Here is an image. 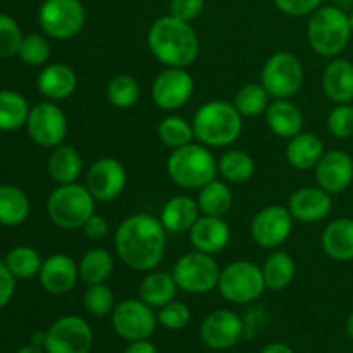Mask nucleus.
<instances>
[{"label":"nucleus","mask_w":353,"mask_h":353,"mask_svg":"<svg viewBox=\"0 0 353 353\" xmlns=\"http://www.w3.org/2000/svg\"><path fill=\"white\" fill-rule=\"evenodd\" d=\"M117 257L133 271L150 272L165 255V228L150 214L128 216L114 234Z\"/></svg>","instance_id":"1"},{"label":"nucleus","mask_w":353,"mask_h":353,"mask_svg":"<svg viewBox=\"0 0 353 353\" xmlns=\"http://www.w3.org/2000/svg\"><path fill=\"white\" fill-rule=\"evenodd\" d=\"M148 48L161 64L168 68H188L200 52L199 34L188 21L162 16L148 30Z\"/></svg>","instance_id":"2"},{"label":"nucleus","mask_w":353,"mask_h":353,"mask_svg":"<svg viewBox=\"0 0 353 353\" xmlns=\"http://www.w3.org/2000/svg\"><path fill=\"white\" fill-rule=\"evenodd\" d=\"M192 126L195 138L205 147H230L240 138L243 117L233 103L210 100L199 107Z\"/></svg>","instance_id":"3"},{"label":"nucleus","mask_w":353,"mask_h":353,"mask_svg":"<svg viewBox=\"0 0 353 353\" xmlns=\"http://www.w3.org/2000/svg\"><path fill=\"white\" fill-rule=\"evenodd\" d=\"M352 37L348 14L334 6L314 10L307 23V40L321 57H338L347 48Z\"/></svg>","instance_id":"4"},{"label":"nucleus","mask_w":353,"mask_h":353,"mask_svg":"<svg viewBox=\"0 0 353 353\" xmlns=\"http://www.w3.org/2000/svg\"><path fill=\"white\" fill-rule=\"evenodd\" d=\"M168 174L172 183L185 190H200L217 178L219 169L212 152L202 143L174 148L168 159Z\"/></svg>","instance_id":"5"},{"label":"nucleus","mask_w":353,"mask_h":353,"mask_svg":"<svg viewBox=\"0 0 353 353\" xmlns=\"http://www.w3.org/2000/svg\"><path fill=\"white\" fill-rule=\"evenodd\" d=\"M95 202L88 188L78 183L59 185L47 200V214L61 230H79L95 214Z\"/></svg>","instance_id":"6"},{"label":"nucleus","mask_w":353,"mask_h":353,"mask_svg":"<svg viewBox=\"0 0 353 353\" xmlns=\"http://www.w3.org/2000/svg\"><path fill=\"white\" fill-rule=\"evenodd\" d=\"M217 290L230 303L245 305L261 299L268 288L259 265L248 261H236L221 269Z\"/></svg>","instance_id":"7"},{"label":"nucleus","mask_w":353,"mask_h":353,"mask_svg":"<svg viewBox=\"0 0 353 353\" xmlns=\"http://www.w3.org/2000/svg\"><path fill=\"white\" fill-rule=\"evenodd\" d=\"M305 71L292 52H276L265 61L261 72V85L272 99H292L302 90Z\"/></svg>","instance_id":"8"},{"label":"nucleus","mask_w":353,"mask_h":353,"mask_svg":"<svg viewBox=\"0 0 353 353\" xmlns=\"http://www.w3.org/2000/svg\"><path fill=\"white\" fill-rule=\"evenodd\" d=\"M85 21V7L79 0H43L38 10V23L45 37L59 41L74 38Z\"/></svg>","instance_id":"9"},{"label":"nucleus","mask_w":353,"mask_h":353,"mask_svg":"<svg viewBox=\"0 0 353 353\" xmlns=\"http://www.w3.org/2000/svg\"><path fill=\"white\" fill-rule=\"evenodd\" d=\"M172 276L179 290L193 295H203L217 288L221 269L212 255L193 250L178 259Z\"/></svg>","instance_id":"10"},{"label":"nucleus","mask_w":353,"mask_h":353,"mask_svg":"<svg viewBox=\"0 0 353 353\" xmlns=\"http://www.w3.org/2000/svg\"><path fill=\"white\" fill-rule=\"evenodd\" d=\"M112 327L123 340H148L157 327V314L143 300L128 299L116 303L112 310Z\"/></svg>","instance_id":"11"},{"label":"nucleus","mask_w":353,"mask_h":353,"mask_svg":"<svg viewBox=\"0 0 353 353\" xmlns=\"http://www.w3.org/2000/svg\"><path fill=\"white\" fill-rule=\"evenodd\" d=\"M26 131L38 147L55 148L68 134V117L54 102H40L31 107Z\"/></svg>","instance_id":"12"},{"label":"nucleus","mask_w":353,"mask_h":353,"mask_svg":"<svg viewBox=\"0 0 353 353\" xmlns=\"http://www.w3.org/2000/svg\"><path fill=\"white\" fill-rule=\"evenodd\" d=\"M93 347V331L79 316H64L47 330V353H90Z\"/></svg>","instance_id":"13"},{"label":"nucleus","mask_w":353,"mask_h":353,"mask_svg":"<svg viewBox=\"0 0 353 353\" xmlns=\"http://www.w3.org/2000/svg\"><path fill=\"white\" fill-rule=\"evenodd\" d=\"M195 90L192 74L185 68H165L152 85V100L162 110H178L190 102Z\"/></svg>","instance_id":"14"},{"label":"nucleus","mask_w":353,"mask_h":353,"mask_svg":"<svg viewBox=\"0 0 353 353\" xmlns=\"http://www.w3.org/2000/svg\"><path fill=\"white\" fill-rule=\"evenodd\" d=\"M293 217L288 207L269 205L257 212L252 219V240L262 248L274 250L290 238L293 230Z\"/></svg>","instance_id":"15"},{"label":"nucleus","mask_w":353,"mask_h":353,"mask_svg":"<svg viewBox=\"0 0 353 353\" xmlns=\"http://www.w3.org/2000/svg\"><path fill=\"white\" fill-rule=\"evenodd\" d=\"M128 174L117 159L103 157L93 162L86 174V188L97 202H112L124 192Z\"/></svg>","instance_id":"16"},{"label":"nucleus","mask_w":353,"mask_h":353,"mask_svg":"<svg viewBox=\"0 0 353 353\" xmlns=\"http://www.w3.org/2000/svg\"><path fill=\"white\" fill-rule=\"evenodd\" d=\"M245 333V323L233 310L210 312L200 326V338L210 350H230Z\"/></svg>","instance_id":"17"},{"label":"nucleus","mask_w":353,"mask_h":353,"mask_svg":"<svg viewBox=\"0 0 353 353\" xmlns=\"http://www.w3.org/2000/svg\"><path fill=\"white\" fill-rule=\"evenodd\" d=\"M316 181L330 195L345 192L353 181L352 155L343 150L326 152L316 165Z\"/></svg>","instance_id":"18"},{"label":"nucleus","mask_w":353,"mask_h":353,"mask_svg":"<svg viewBox=\"0 0 353 353\" xmlns=\"http://www.w3.org/2000/svg\"><path fill=\"white\" fill-rule=\"evenodd\" d=\"M333 195L321 186H305L290 196L288 210L292 217L300 223H321L326 219L333 209Z\"/></svg>","instance_id":"19"},{"label":"nucleus","mask_w":353,"mask_h":353,"mask_svg":"<svg viewBox=\"0 0 353 353\" xmlns=\"http://www.w3.org/2000/svg\"><path fill=\"white\" fill-rule=\"evenodd\" d=\"M38 279L45 292L52 295H64L71 292L78 283V264L69 255L54 254L43 261Z\"/></svg>","instance_id":"20"},{"label":"nucleus","mask_w":353,"mask_h":353,"mask_svg":"<svg viewBox=\"0 0 353 353\" xmlns=\"http://www.w3.org/2000/svg\"><path fill=\"white\" fill-rule=\"evenodd\" d=\"M230 224L223 217L202 216L190 230V241L193 245V250L203 252V254H219L230 245Z\"/></svg>","instance_id":"21"},{"label":"nucleus","mask_w":353,"mask_h":353,"mask_svg":"<svg viewBox=\"0 0 353 353\" xmlns=\"http://www.w3.org/2000/svg\"><path fill=\"white\" fill-rule=\"evenodd\" d=\"M37 88L52 102L69 99L78 88V76L69 65L55 62L41 69L37 78Z\"/></svg>","instance_id":"22"},{"label":"nucleus","mask_w":353,"mask_h":353,"mask_svg":"<svg viewBox=\"0 0 353 353\" xmlns=\"http://www.w3.org/2000/svg\"><path fill=\"white\" fill-rule=\"evenodd\" d=\"M323 92L331 102H353V62L343 57H334L323 72Z\"/></svg>","instance_id":"23"},{"label":"nucleus","mask_w":353,"mask_h":353,"mask_svg":"<svg viewBox=\"0 0 353 353\" xmlns=\"http://www.w3.org/2000/svg\"><path fill=\"white\" fill-rule=\"evenodd\" d=\"M269 130L279 138L296 137L303 130V112L290 99H274L264 112Z\"/></svg>","instance_id":"24"},{"label":"nucleus","mask_w":353,"mask_h":353,"mask_svg":"<svg viewBox=\"0 0 353 353\" xmlns=\"http://www.w3.org/2000/svg\"><path fill=\"white\" fill-rule=\"evenodd\" d=\"M324 254L336 262L353 261V219L340 217L324 228L321 236Z\"/></svg>","instance_id":"25"},{"label":"nucleus","mask_w":353,"mask_h":353,"mask_svg":"<svg viewBox=\"0 0 353 353\" xmlns=\"http://www.w3.org/2000/svg\"><path fill=\"white\" fill-rule=\"evenodd\" d=\"M200 209L196 200L192 196L178 195L164 203L161 212V223L169 233H185L199 221Z\"/></svg>","instance_id":"26"},{"label":"nucleus","mask_w":353,"mask_h":353,"mask_svg":"<svg viewBox=\"0 0 353 353\" xmlns=\"http://www.w3.org/2000/svg\"><path fill=\"white\" fill-rule=\"evenodd\" d=\"M324 143L319 137L312 133H299L296 137L290 138L286 147V159L292 168L299 171H309L316 169L319 161L323 159Z\"/></svg>","instance_id":"27"},{"label":"nucleus","mask_w":353,"mask_h":353,"mask_svg":"<svg viewBox=\"0 0 353 353\" xmlns=\"http://www.w3.org/2000/svg\"><path fill=\"white\" fill-rule=\"evenodd\" d=\"M47 171L52 181L57 183V185L76 183L83 171L81 154L71 145H59V147L52 148Z\"/></svg>","instance_id":"28"},{"label":"nucleus","mask_w":353,"mask_h":353,"mask_svg":"<svg viewBox=\"0 0 353 353\" xmlns=\"http://www.w3.org/2000/svg\"><path fill=\"white\" fill-rule=\"evenodd\" d=\"M178 283H176L172 272H162V271H150L143 279H141L140 286H138V295L140 300H143L147 305L152 309H161L165 303L172 302L178 293Z\"/></svg>","instance_id":"29"},{"label":"nucleus","mask_w":353,"mask_h":353,"mask_svg":"<svg viewBox=\"0 0 353 353\" xmlns=\"http://www.w3.org/2000/svg\"><path fill=\"white\" fill-rule=\"evenodd\" d=\"M31 203L26 193L14 185H0V224L21 226L30 217Z\"/></svg>","instance_id":"30"},{"label":"nucleus","mask_w":353,"mask_h":353,"mask_svg":"<svg viewBox=\"0 0 353 353\" xmlns=\"http://www.w3.org/2000/svg\"><path fill=\"white\" fill-rule=\"evenodd\" d=\"M196 203L203 216L224 217L233 207V192L226 181L216 178L200 188Z\"/></svg>","instance_id":"31"},{"label":"nucleus","mask_w":353,"mask_h":353,"mask_svg":"<svg viewBox=\"0 0 353 353\" xmlns=\"http://www.w3.org/2000/svg\"><path fill=\"white\" fill-rule=\"evenodd\" d=\"M295 272L296 265L292 255L286 252H272L262 268L265 288L272 290V292H281V290L288 288L295 278Z\"/></svg>","instance_id":"32"},{"label":"nucleus","mask_w":353,"mask_h":353,"mask_svg":"<svg viewBox=\"0 0 353 353\" xmlns=\"http://www.w3.org/2000/svg\"><path fill=\"white\" fill-rule=\"evenodd\" d=\"M30 103L14 90H0V131H16L26 126Z\"/></svg>","instance_id":"33"},{"label":"nucleus","mask_w":353,"mask_h":353,"mask_svg":"<svg viewBox=\"0 0 353 353\" xmlns=\"http://www.w3.org/2000/svg\"><path fill=\"white\" fill-rule=\"evenodd\" d=\"M79 279L85 285L105 283L114 271V259L103 248H92L81 257L78 264Z\"/></svg>","instance_id":"34"},{"label":"nucleus","mask_w":353,"mask_h":353,"mask_svg":"<svg viewBox=\"0 0 353 353\" xmlns=\"http://www.w3.org/2000/svg\"><path fill=\"white\" fill-rule=\"evenodd\" d=\"M217 169L228 183H247L255 174V161L243 150H228L217 161Z\"/></svg>","instance_id":"35"},{"label":"nucleus","mask_w":353,"mask_h":353,"mask_svg":"<svg viewBox=\"0 0 353 353\" xmlns=\"http://www.w3.org/2000/svg\"><path fill=\"white\" fill-rule=\"evenodd\" d=\"M269 93L261 83H248L241 86L238 93L234 95L233 105L236 107L241 117H257L265 112L269 102Z\"/></svg>","instance_id":"36"},{"label":"nucleus","mask_w":353,"mask_h":353,"mask_svg":"<svg viewBox=\"0 0 353 353\" xmlns=\"http://www.w3.org/2000/svg\"><path fill=\"white\" fill-rule=\"evenodd\" d=\"M6 265L16 279H31L40 274L43 261L31 247H16L6 255Z\"/></svg>","instance_id":"37"},{"label":"nucleus","mask_w":353,"mask_h":353,"mask_svg":"<svg viewBox=\"0 0 353 353\" xmlns=\"http://www.w3.org/2000/svg\"><path fill=\"white\" fill-rule=\"evenodd\" d=\"M157 137L165 147L174 150V148H181L185 145L192 143L195 133H193V126L185 117L169 116L159 123Z\"/></svg>","instance_id":"38"},{"label":"nucleus","mask_w":353,"mask_h":353,"mask_svg":"<svg viewBox=\"0 0 353 353\" xmlns=\"http://www.w3.org/2000/svg\"><path fill=\"white\" fill-rule=\"evenodd\" d=\"M140 99V85L130 74H117L107 85V100L117 109H130Z\"/></svg>","instance_id":"39"},{"label":"nucleus","mask_w":353,"mask_h":353,"mask_svg":"<svg viewBox=\"0 0 353 353\" xmlns=\"http://www.w3.org/2000/svg\"><path fill=\"white\" fill-rule=\"evenodd\" d=\"M83 303L90 316L107 317L112 314L114 307H116V299H114L112 290L105 283H99V285H90L86 288Z\"/></svg>","instance_id":"40"},{"label":"nucleus","mask_w":353,"mask_h":353,"mask_svg":"<svg viewBox=\"0 0 353 353\" xmlns=\"http://www.w3.org/2000/svg\"><path fill=\"white\" fill-rule=\"evenodd\" d=\"M21 61L28 65H43L50 57V43L43 34L31 33L26 34L21 41L19 52H17Z\"/></svg>","instance_id":"41"},{"label":"nucleus","mask_w":353,"mask_h":353,"mask_svg":"<svg viewBox=\"0 0 353 353\" xmlns=\"http://www.w3.org/2000/svg\"><path fill=\"white\" fill-rule=\"evenodd\" d=\"M23 38V31L16 19L7 14H0V59L17 55Z\"/></svg>","instance_id":"42"},{"label":"nucleus","mask_w":353,"mask_h":353,"mask_svg":"<svg viewBox=\"0 0 353 353\" xmlns=\"http://www.w3.org/2000/svg\"><path fill=\"white\" fill-rule=\"evenodd\" d=\"M190 319H192V310L186 303L178 302V300H172V302L165 303L164 307H161L157 312V321L161 326H164L165 330L171 331H179L183 327L188 326Z\"/></svg>","instance_id":"43"},{"label":"nucleus","mask_w":353,"mask_h":353,"mask_svg":"<svg viewBox=\"0 0 353 353\" xmlns=\"http://www.w3.org/2000/svg\"><path fill=\"white\" fill-rule=\"evenodd\" d=\"M327 131L338 140H347L353 137V105L352 103H338L330 112L326 121Z\"/></svg>","instance_id":"44"},{"label":"nucleus","mask_w":353,"mask_h":353,"mask_svg":"<svg viewBox=\"0 0 353 353\" xmlns=\"http://www.w3.org/2000/svg\"><path fill=\"white\" fill-rule=\"evenodd\" d=\"M276 7L283 14L292 17L310 16L316 9H319L323 0H274Z\"/></svg>","instance_id":"45"},{"label":"nucleus","mask_w":353,"mask_h":353,"mask_svg":"<svg viewBox=\"0 0 353 353\" xmlns=\"http://www.w3.org/2000/svg\"><path fill=\"white\" fill-rule=\"evenodd\" d=\"M203 7H205V0H171L169 3L171 16L188 21V23L195 21L202 14Z\"/></svg>","instance_id":"46"},{"label":"nucleus","mask_w":353,"mask_h":353,"mask_svg":"<svg viewBox=\"0 0 353 353\" xmlns=\"http://www.w3.org/2000/svg\"><path fill=\"white\" fill-rule=\"evenodd\" d=\"M16 293V278L7 269L6 262H0V309L12 300Z\"/></svg>","instance_id":"47"},{"label":"nucleus","mask_w":353,"mask_h":353,"mask_svg":"<svg viewBox=\"0 0 353 353\" xmlns=\"http://www.w3.org/2000/svg\"><path fill=\"white\" fill-rule=\"evenodd\" d=\"M83 231H85V234L90 240H102L109 233V223H107L105 217L99 216V214H93L85 223Z\"/></svg>","instance_id":"48"},{"label":"nucleus","mask_w":353,"mask_h":353,"mask_svg":"<svg viewBox=\"0 0 353 353\" xmlns=\"http://www.w3.org/2000/svg\"><path fill=\"white\" fill-rule=\"evenodd\" d=\"M124 353H159L155 345L148 340H138V341H130L128 348Z\"/></svg>","instance_id":"49"},{"label":"nucleus","mask_w":353,"mask_h":353,"mask_svg":"<svg viewBox=\"0 0 353 353\" xmlns=\"http://www.w3.org/2000/svg\"><path fill=\"white\" fill-rule=\"evenodd\" d=\"M261 353H293L292 347H288L286 343H281V341H274V343H269L268 347H264Z\"/></svg>","instance_id":"50"},{"label":"nucleus","mask_w":353,"mask_h":353,"mask_svg":"<svg viewBox=\"0 0 353 353\" xmlns=\"http://www.w3.org/2000/svg\"><path fill=\"white\" fill-rule=\"evenodd\" d=\"M45 341H47V331H37V333H33V336H31V345H34V347H41L45 348Z\"/></svg>","instance_id":"51"},{"label":"nucleus","mask_w":353,"mask_h":353,"mask_svg":"<svg viewBox=\"0 0 353 353\" xmlns=\"http://www.w3.org/2000/svg\"><path fill=\"white\" fill-rule=\"evenodd\" d=\"M345 331H347L348 338H350V340H353V310H352L350 314H348L347 323H345Z\"/></svg>","instance_id":"52"},{"label":"nucleus","mask_w":353,"mask_h":353,"mask_svg":"<svg viewBox=\"0 0 353 353\" xmlns=\"http://www.w3.org/2000/svg\"><path fill=\"white\" fill-rule=\"evenodd\" d=\"M17 353H47L45 348L41 347H34V345H28V347H23Z\"/></svg>","instance_id":"53"},{"label":"nucleus","mask_w":353,"mask_h":353,"mask_svg":"<svg viewBox=\"0 0 353 353\" xmlns=\"http://www.w3.org/2000/svg\"><path fill=\"white\" fill-rule=\"evenodd\" d=\"M348 19H350V28H352V34H353V10H352V14H348Z\"/></svg>","instance_id":"54"}]
</instances>
